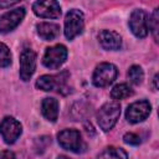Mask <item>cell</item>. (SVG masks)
<instances>
[{
	"label": "cell",
	"instance_id": "obj_1",
	"mask_svg": "<svg viewBox=\"0 0 159 159\" xmlns=\"http://www.w3.org/2000/svg\"><path fill=\"white\" fill-rule=\"evenodd\" d=\"M120 116V104L117 101L104 103L97 112V123L104 132L111 130Z\"/></svg>",
	"mask_w": 159,
	"mask_h": 159
},
{
	"label": "cell",
	"instance_id": "obj_2",
	"mask_svg": "<svg viewBox=\"0 0 159 159\" xmlns=\"http://www.w3.org/2000/svg\"><path fill=\"white\" fill-rule=\"evenodd\" d=\"M57 139L58 144L66 150L73 153H82L86 150V144L77 129H63L58 133Z\"/></svg>",
	"mask_w": 159,
	"mask_h": 159
},
{
	"label": "cell",
	"instance_id": "obj_3",
	"mask_svg": "<svg viewBox=\"0 0 159 159\" xmlns=\"http://www.w3.org/2000/svg\"><path fill=\"white\" fill-rule=\"evenodd\" d=\"M84 27V16L81 10L72 9L66 14L65 17V36L68 40H73L81 35Z\"/></svg>",
	"mask_w": 159,
	"mask_h": 159
},
{
	"label": "cell",
	"instance_id": "obj_4",
	"mask_svg": "<svg viewBox=\"0 0 159 159\" xmlns=\"http://www.w3.org/2000/svg\"><path fill=\"white\" fill-rule=\"evenodd\" d=\"M118 70L113 63L102 62L99 63L92 76V82L96 87H107L117 78Z\"/></svg>",
	"mask_w": 159,
	"mask_h": 159
},
{
	"label": "cell",
	"instance_id": "obj_5",
	"mask_svg": "<svg viewBox=\"0 0 159 159\" xmlns=\"http://www.w3.org/2000/svg\"><path fill=\"white\" fill-rule=\"evenodd\" d=\"M67 53L68 52H67L66 46L60 45V43L47 47L43 53V57H42V63H43V66H46L50 70L60 68L65 63V61L67 58Z\"/></svg>",
	"mask_w": 159,
	"mask_h": 159
},
{
	"label": "cell",
	"instance_id": "obj_6",
	"mask_svg": "<svg viewBox=\"0 0 159 159\" xmlns=\"http://www.w3.org/2000/svg\"><path fill=\"white\" fill-rule=\"evenodd\" d=\"M66 80H68V73L66 71L58 73V75H43L37 78L36 87L42 91H55L58 89V92H62V89L66 87Z\"/></svg>",
	"mask_w": 159,
	"mask_h": 159
},
{
	"label": "cell",
	"instance_id": "obj_7",
	"mask_svg": "<svg viewBox=\"0 0 159 159\" xmlns=\"http://www.w3.org/2000/svg\"><path fill=\"white\" fill-rule=\"evenodd\" d=\"M150 111H152L150 103L147 99H140L128 106L125 111V118L129 123H139L148 118Z\"/></svg>",
	"mask_w": 159,
	"mask_h": 159
},
{
	"label": "cell",
	"instance_id": "obj_8",
	"mask_svg": "<svg viewBox=\"0 0 159 159\" xmlns=\"http://www.w3.org/2000/svg\"><path fill=\"white\" fill-rule=\"evenodd\" d=\"M22 132V127L14 117H5L0 122V134L6 144H12L17 140Z\"/></svg>",
	"mask_w": 159,
	"mask_h": 159
},
{
	"label": "cell",
	"instance_id": "obj_9",
	"mask_svg": "<svg viewBox=\"0 0 159 159\" xmlns=\"http://www.w3.org/2000/svg\"><path fill=\"white\" fill-rule=\"evenodd\" d=\"M148 14L142 10V9H137L134 10L130 16H129V29L133 32L134 36L143 39L148 35Z\"/></svg>",
	"mask_w": 159,
	"mask_h": 159
},
{
	"label": "cell",
	"instance_id": "obj_10",
	"mask_svg": "<svg viewBox=\"0 0 159 159\" xmlns=\"http://www.w3.org/2000/svg\"><path fill=\"white\" fill-rule=\"evenodd\" d=\"M25 17V7L12 9L0 16V34H7L16 29Z\"/></svg>",
	"mask_w": 159,
	"mask_h": 159
},
{
	"label": "cell",
	"instance_id": "obj_11",
	"mask_svg": "<svg viewBox=\"0 0 159 159\" xmlns=\"http://www.w3.org/2000/svg\"><path fill=\"white\" fill-rule=\"evenodd\" d=\"M36 68V53L31 48H24L20 53V78L29 81Z\"/></svg>",
	"mask_w": 159,
	"mask_h": 159
},
{
	"label": "cell",
	"instance_id": "obj_12",
	"mask_svg": "<svg viewBox=\"0 0 159 159\" xmlns=\"http://www.w3.org/2000/svg\"><path fill=\"white\" fill-rule=\"evenodd\" d=\"M35 15L43 19H57L61 16V6L55 0L47 1H36L32 5Z\"/></svg>",
	"mask_w": 159,
	"mask_h": 159
},
{
	"label": "cell",
	"instance_id": "obj_13",
	"mask_svg": "<svg viewBox=\"0 0 159 159\" xmlns=\"http://www.w3.org/2000/svg\"><path fill=\"white\" fill-rule=\"evenodd\" d=\"M98 41L103 48L109 51H117L122 48L120 35L112 30H102L98 34Z\"/></svg>",
	"mask_w": 159,
	"mask_h": 159
},
{
	"label": "cell",
	"instance_id": "obj_14",
	"mask_svg": "<svg viewBox=\"0 0 159 159\" xmlns=\"http://www.w3.org/2000/svg\"><path fill=\"white\" fill-rule=\"evenodd\" d=\"M36 30L37 35L45 41H51L60 35V26L53 22H40L36 25Z\"/></svg>",
	"mask_w": 159,
	"mask_h": 159
},
{
	"label": "cell",
	"instance_id": "obj_15",
	"mask_svg": "<svg viewBox=\"0 0 159 159\" xmlns=\"http://www.w3.org/2000/svg\"><path fill=\"white\" fill-rule=\"evenodd\" d=\"M41 112L43 117L50 122H56L58 117V102L52 97L43 98L41 103Z\"/></svg>",
	"mask_w": 159,
	"mask_h": 159
},
{
	"label": "cell",
	"instance_id": "obj_16",
	"mask_svg": "<svg viewBox=\"0 0 159 159\" xmlns=\"http://www.w3.org/2000/svg\"><path fill=\"white\" fill-rule=\"evenodd\" d=\"M97 159H128V154L122 148L107 147L98 154Z\"/></svg>",
	"mask_w": 159,
	"mask_h": 159
},
{
	"label": "cell",
	"instance_id": "obj_17",
	"mask_svg": "<svg viewBox=\"0 0 159 159\" xmlns=\"http://www.w3.org/2000/svg\"><path fill=\"white\" fill-rule=\"evenodd\" d=\"M133 94V89L127 84V83H119V84H116L113 87V89L111 91V96L113 99L116 101H119V99H124V98H128Z\"/></svg>",
	"mask_w": 159,
	"mask_h": 159
},
{
	"label": "cell",
	"instance_id": "obj_18",
	"mask_svg": "<svg viewBox=\"0 0 159 159\" xmlns=\"http://www.w3.org/2000/svg\"><path fill=\"white\" fill-rule=\"evenodd\" d=\"M128 78L133 84H140L144 78V72H143L142 67L138 65L130 66L128 70Z\"/></svg>",
	"mask_w": 159,
	"mask_h": 159
},
{
	"label": "cell",
	"instance_id": "obj_19",
	"mask_svg": "<svg viewBox=\"0 0 159 159\" xmlns=\"http://www.w3.org/2000/svg\"><path fill=\"white\" fill-rule=\"evenodd\" d=\"M148 29L152 31L154 40L158 42V30H159V9L157 7L148 19Z\"/></svg>",
	"mask_w": 159,
	"mask_h": 159
},
{
	"label": "cell",
	"instance_id": "obj_20",
	"mask_svg": "<svg viewBox=\"0 0 159 159\" xmlns=\"http://www.w3.org/2000/svg\"><path fill=\"white\" fill-rule=\"evenodd\" d=\"M11 65V53L6 45L0 42V67H7Z\"/></svg>",
	"mask_w": 159,
	"mask_h": 159
},
{
	"label": "cell",
	"instance_id": "obj_21",
	"mask_svg": "<svg viewBox=\"0 0 159 159\" xmlns=\"http://www.w3.org/2000/svg\"><path fill=\"white\" fill-rule=\"evenodd\" d=\"M123 140L127 143V144H132V145H138L140 144V138L139 135L134 134V133H125L124 137H123Z\"/></svg>",
	"mask_w": 159,
	"mask_h": 159
},
{
	"label": "cell",
	"instance_id": "obj_22",
	"mask_svg": "<svg viewBox=\"0 0 159 159\" xmlns=\"http://www.w3.org/2000/svg\"><path fill=\"white\" fill-rule=\"evenodd\" d=\"M0 159H15V154L11 150H1Z\"/></svg>",
	"mask_w": 159,
	"mask_h": 159
},
{
	"label": "cell",
	"instance_id": "obj_23",
	"mask_svg": "<svg viewBox=\"0 0 159 159\" xmlns=\"http://www.w3.org/2000/svg\"><path fill=\"white\" fill-rule=\"evenodd\" d=\"M16 4H17V1H0V7H10Z\"/></svg>",
	"mask_w": 159,
	"mask_h": 159
},
{
	"label": "cell",
	"instance_id": "obj_24",
	"mask_svg": "<svg viewBox=\"0 0 159 159\" xmlns=\"http://www.w3.org/2000/svg\"><path fill=\"white\" fill-rule=\"evenodd\" d=\"M153 81H154V88H155V89H158V84H157V82H158V75H155V76H154Z\"/></svg>",
	"mask_w": 159,
	"mask_h": 159
},
{
	"label": "cell",
	"instance_id": "obj_25",
	"mask_svg": "<svg viewBox=\"0 0 159 159\" xmlns=\"http://www.w3.org/2000/svg\"><path fill=\"white\" fill-rule=\"evenodd\" d=\"M57 159H70V158H68V157H66V155H60Z\"/></svg>",
	"mask_w": 159,
	"mask_h": 159
}]
</instances>
